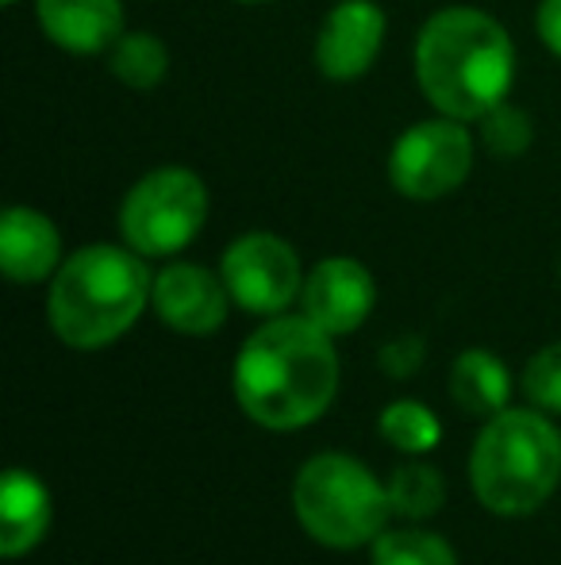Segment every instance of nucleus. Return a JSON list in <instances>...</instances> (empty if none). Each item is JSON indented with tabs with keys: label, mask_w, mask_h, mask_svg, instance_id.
<instances>
[{
	"label": "nucleus",
	"mask_w": 561,
	"mask_h": 565,
	"mask_svg": "<svg viewBox=\"0 0 561 565\" xmlns=\"http://www.w3.org/2000/svg\"><path fill=\"white\" fill-rule=\"evenodd\" d=\"M335 335L304 312L273 316L235 358V401L266 431H300L331 408L338 393Z\"/></svg>",
	"instance_id": "nucleus-1"
},
{
	"label": "nucleus",
	"mask_w": 561,
	"mask_h": 565,
	"mask_svg": "<svg viewBox=\"0 0 561 565\" xmlns=\"http://www.w3.org/2000/svg\"><path fill=\"white\" fill-rule=\"evenodd\" d=\"M416 82L439 116L477 124L516 85V43L481 8H442L416 39Z\"/></svg>",
	"instance_id": "nucleus-2"
},
{
	"label": "nucleus",
	"mask_w": 561,
	"mask_h": 565,
	"mask_svg": "<svg viewBox=\"0 0 561 565\" xmlns=\"http://www.w3.org/2000/svg\"><path fill=\"white\" fill-rule=\"evenodd\" d=\"M154 297V277L131 246H82L58 266L46 292L51 331L74 350L108 347L136 328Z\"/></svg>",
	"instance_id": "nucleus-3"
},
{
	"label": "nucleus",
	"mask_w": 561,
	"mask_h": 565,
	"mask_svg": "<svg viewBox=\"0 0 561 565\" xmlns=\"http://www.w3.org/2000/svg\"><path fill=\"white\" fill-rule=\"evenodd\" d=\"M470 481L488 512H535L561 481V431L542 412L504 408L473 443Z\"/></svg>",
	"instance_id": "nucleus-4"
},
{
	"label": "nucleus",
	"mask_w": 561,
	"mask_h": 565,
	"mask_svg": "<svg viewBox=\"0 0 561 565\" xmlns=\"http://www.w3.org/2000/svg\"><path fill=\"white\" fill-rule=\"evenodd\" d=\"M292 508L300 527L331 551L374 543L392 515L389 489L350 454L308 458L292 481Z\"/></svg>",
	"instance_id": "nucleus-5"
},
{
	"label": "nucleus",
	"mask_w": 561,
	"mask_h": 565,
	"mask_svg": "<svg viewBox=\"0 0 561 565\" xmlns=\"http://www.w3.org/2000/svg\"><path fill=\"white\" fill-rule=\"evenodd\" d=\"M208 220V189L185 166L150 170L120 204V235L142 258H170L201 235Z\"/></svg>",
	"instance_id": "nucleus-6"
},
{
	"label": "nucleus",
	"mask_w": 561,
	"mask_h": 565,
	"mask_svg": "<svg viewBox=\"0 0 561 565\" xmlns=\"http://www.w3.org/2000/svg\"><path fill=\"white\" fill-rule=\"evenodd\" d=\"M473 154H477V142L462 119H420L392 142L389 181L408 201H439L465 185Z\"/></svg>",
	"instance_id": "nucleus-7"
},
{
	"label": "nucleus",
	"mask_w": 561,
	"mask_h": 565,
	"mask_svg": "<svg viewBox=\"0 0 561 565\" xmlns=\"http://www.w3.org/2000/svg\"><path fill=\"white\" fill-rule=\"evenodd\" d=\"M219 274L239 308L255 316H281L304 289L300 258L281 235L250 231L224 250Z\"/></svg>",
	"instance_id": "nucleus-8"
},
{
	"label": "nucleus",
	"mask_w": 561,
	"mask_h": 565,
	"mask_svg": "<svg viewBox=\"0 0 561 565\" xmlns=\"http://www.w3.org/2000/svg\"><path fill=\"white\" fill-rule=\"evenodd\" d=\"M389 20L374 0H343L315 31V66L327 82H358L374 70Z\"/></svg>",
	"instance_id": "nucleus-9"
},
{
	"label": "nucleus",
	"mask_w": 561,
	"mask_h": 565,
	"mask_svg": "<svg viewBox=\"0 0 561 565\" xmlns=\"http://www.w3.org/2000/svg\"><path fill=\"white\" fill-rule=\"evenodd\" d=\"M377 300L374 274L358 258H323L300 289V312L327 335H350L369 320Z\"/></svg>",
	"instance_id": "nucleus-10"
},
{
	"label": "nucleus",
	"mask_w": 561,
	"mask_h": 565,
	"mask_svg": "<svg viewBox=\"0 0 561 565\" xmlns=\"http://www.w3.org/2000/svg\"><path fill=\"white\" fill-rule=\"evenodd\" d=\"M154 312L177 335H212L224 328L227 305H235L224 285V274L196 266V262H173L154 277Z\"/></svg>",
	"instance_id": "nucleus-11"
},
{
	"label": "nucleus",
	"mask_w": 561,
	"mask_h": 565,
	"mask_svg": "<svg viewBox=\"0 0 561 565\" xmlns=\"http://www.w3.org/2000/svg\"><path fill=\"white\" fill-rule=\"evenodd\" d=\"M43 35L69 54H105L123 35V0H35Z\"/></svg>",
	"instance_id": "nucleus-12"
},
{
	"label": "nucleus",
	"mask_w": 561,
	"mask_h": 565,
	"mask_svg": "<svg viewBox=\"0 0 561 565\" xmlns=\"http://www.w3.org/2000/svg\"><path fill=\"white\" fill-rule=\"evenodd\" d=\"M0 266L15 285H35L58 274L62 235L54 220L28 204H12L0 220Z\"/></svg>",
	"instance_id": "nucleus-13"
},
{
	"label": "nucleus",
	"mask_w": 561,
	"mask_h": 565,
	"mask_svg": "<svg viewBox=\"0 0 561 565\" xmlns=\"http://www.w3.org/2000/svg\"><path fill=\"white\" fill-rule=\"evenodd\" d=\"M51 527V492L31 469H8L0 489V554L20 558L35 551Z\"/></svg>",
	"instance_id": "nucleus-14"
},
{
	"label": "nucleus",
	"mask_w": 561,
	"mask_h": 565,
	"mask_svg": "<svg viewBox=\"0 0 561 565\" xmlns=\"http://www.w3.org/2000/svg\"><path fill=\"white\" fill-rule=\"evenodd\" d=\"M450 396L477 419H493L508 408L511 377L493 350H462L450 365Z\"/></svg>",
	"instance_id": "nucleus-15"
},
{
	"label": "nucleus",
	"mask_w": 561,
	"mask_h": 565,
	"mask_svg": "<svg viewBox=\"0 0 561 565\" xmlns=\"http://www.w3.org/2000/svg\"><path fill=\"white\" fill-rule=\"evenodd\" d=\"M108 70L128 89H154L170 74V51L150 31H123L112 51H108Z\"/></svg>",
	"instance_id": "nucleus-16"
},
{
	"label": "nucleus",
	"mask_w": 561,
	"mask_h": 565,
	"mask_svg": "<svg viewBox=\"0 0 561 565\" xmlns=\"http://www.w3.org/2000/svg\"><path fill=\"white\" fill-rule=\"evenodd\" d=\"M385 489H389L392 512L404 515V520H427V515H434L442 504H446L442 473L434 466H423V461L397 466Z\"/></svg>",
	"instance_id": "nucleus-17"
},
{
	"label": "nucleus",
	"mask_w": 561,
	"mask_h": 565,
	"mask_svg": "<svg viewBox=\"0 0 561 565\" xmlns=\"http://www.w3.org/2000/svg\"><path fill=\"white\" fill-rule=\"evenodd\" d=\"M374 565H457V558L442 535L404 527V531H381L374 539Z\"/></svg>",
	"instance_id": "nucleus-18"
},
{
	"label": "nucleus",
	"mask_w": 561,
	"mask_h": 565,
	"mask_svg": "<svg viewBox=\"0 0 561 565\" xmlns=\"http://www.w3.org/2000/svg\"><path fill=\"white\" fill-rule=\"evenodd\" d=\"M381 435L404 454H423L439 443L442 427L439 416L431 408H423L420 401H397L381 412Z\"/></svg>",
	"instance_id": "nucleus-19"
},
{
	"label": "nucleus",
	"mask_w": 561,
	"mask_h": 565,
	"mask_svg": "<svg viewBox=\"0 0 561 565\" xmlns=\"http://www.w3.org/2000/svg\"><path fill=\"white\" fill-rule=\"evenodd\" d=\"M481 124V147L496 158H519L531 150L535 142V127H531V116L516 105H496L488 116L477 119Z\"/></svg>",
	"instance_id": "nucleus-20"
},
{
	"label": "nucleus",
	"mask_w": 561,
	"mask_h": 565,
	"mask_svg": "<svg viewBox=\"0 0 561 565\" xmlns=\"http://www.w3.org/2000/svg\"><path fill=\"white\" fill-rule=\"evenodd\" d=\"M524 393L542 412H561V342H550L527 362L524 370Z\"/></svg>",
	"instance_id": "nucleus-21"
},
{
	"label": "nucleus",
	"mask_w": 561,
	"mask_h": 565,
	"mask_svg": "<svg viewBox=\"0 0 561 565\" xmlns=\"http://www.w3.org/2000/svg\"><path fill=\"white\" fill-rule=\"evenodd\" d=\"M423 362V342L416 335H404V339H392L381 347V370L392 373V377H408L416 373Z\"/></svg>",
	"instance_id": "nucleus-22"
},
{
	"label": "nucleus",
	"mask_w": 561,
	"mask_h": 565,
	"mask_svg": "<svg viewBox=\"0 0 561 565\" xmlns=\"http://www.w3.org/2000/svg\"><path fill=\"white\" fill-rule=\"evenodd\" d=\"M535 23H539L542 46H547L554 58H561V0H542Z\"/></svg>",
	"instance_id": "nucleus-23"
},
{
	"label": "nucleus",
	"mask_w": 561,
	"mask_h": 565,
	"mask_svg": "<svg viewBox=\"0 0 561 565\" xmlns=\"http://www.w3.org/2000/svg\"><path fill=\"white\" fill-rule=\"evenodd\" d=\"M242 4H266V0H242Z\"/></svg>",
	"instance_id": "nucleus-24"
},
{
	"label": "nucleus",
	"mask_w": 561,
	"mask_h": 565,
	"mask_svg": "<svg viewBox=\"0 0 561 565\" xmlns=\"http://www.w3.org/2000/svg\"><path fill=\"white\" fill-rule=\"evenodd\" d=\"M4 4H20V0H4Z\"/></svg>",
	"instance_id": "nucleus-25"
}]
</instances>
